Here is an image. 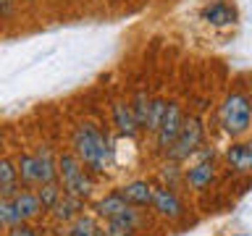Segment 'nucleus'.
I'll return each mask as SVG.
<instances>
[{
  "instance_id": "nucleus-7",
  "label": "nucleus",
  "mask_w": 252,
  "mask_h": 236,
  "mask_svg": "<svg viewBox=\"0 0 252 236\" xmlns=\"http://www.w3.org/2000/svg\"><path fill=\"white\" fill-rule=\"evenodd\" d=\"M150 207H153L160 218H168V220H179L184 215V205H181V200L176 197V192L168 186H155L153 189V202H150Z\"/></svg>"
},
{
  "instance_id": "nucleus-3",
  "label": "nucleus",
  "mask_w": 252,
  "mask_h": 236,
  "mask_svg": "<svg viewBox=\"0 0 252 236\" xmlns=\"http://www.w3.org/2000/svg\"><path fill=\"white\" fill-rule=\"evenodd\" d=\"M16 171H19L21 184H27V186H39V184L58 178V168H55L53 152L47 147H39L32 155H21L19 163H16Z\"/></svg>"
},
{
  "instance_id": "nucleus-15",
  "label": "nucleus",
  "mask_w": 252,
  "mask_h": 236,
  "mask_svg": "<svg viewBox=\"0 0 252 236\" xmlns=\"http://www.w3.org/2000/svg\"><path fill=\"white\" fill-rule=\"evenodd\" d=\"M228 165L236 173H252V145H234L226 152Z\"/></svg>"
},
{
  "instance_id": "nucleus-5",
  "label": "nucleus",
  "mask_w": 252,
  "mask_h": 236,
  "mask_svg": "<svg viewBox=\"0 0 252 236\" xmlns=\"http://www.w3.org/2000/svg\"><path fill=\"white\" fill-rule=\"evenodd\" d=\"M200 142H202V121L197 116H189V118H184V123H181L179 137L173 139V145L168 147V157L173 163L187 160L189 155L197 152Z\"/></svg>"
},
{
  "instance_id": "nucleus-24",
  "label": "nucleus",
  "mask_w": 252,
  "mask_h": 236,
  "mask_svg": "<svg viewBox=\"0 0 252 236\" xmlns=\"http://www.w3.org/2000/svg\"><path fill=\"white\" fill-rule=\"evenodd\" d=\"M160 173H163V178H165V181H168V178H171V181H176V176H179V171H176V163L171 160V165H165V168H163Z\"/></svg>"
},
{
  "instance_id": "nucleus-6",
  "label": "nucleus",
  "mask_w": 252,
  "mask_h": 236,
  "mask_svg": "<svg viewBox=\"0 0 252 236\" xmlns=\"http://www.w3.org/2000/svg\"><path fill=\"white\" fill-rule=\"evenodd\" d=\"M181 123H184V113H181V108L176 105V102H168V105H165V113H163V121H160V126H158V131H155L158 147L168 149L173 145V139L179 137Z\"/></svg>"
},
{
  "instance_id": "nucleus-11",
  "label": "nucleus",
  "mask_w": 252,
  "mask_h": 236,
  "mask_svg": "<svg viewBox=\"0 0 252 236\" xmlns=\"http://www.w3.org/2000/svg\"><path fill=\"white\" fill-rule=\"evenodd\" d=\"M11 200H13V207H16V212H19L21 220H34L39 212H42V205H39L34 192H21L19 189Z\"/></svg>"
},
{
  "instance_id": "nucleus-4",
  "label": "nucleus",
  "mask_w": 252,
  "mask_h": 236,
  "mask_svg": "<svg viewBox=\"0 0 252 236\" xmlns=\"http://www.w3.org/2000/svg\"><path fill=\"white\" fill-rule=\"evenodd\" d=\"M252 123V102L247 94L242 92H231L220 105V126H223L226 134L231 137H239L250 129Z\"/></svg>"
},
{
  "instance_id": "nucleus-2",
  "label": "nucleus",
  "mask_w": 252,
  "mask_h": 236,
  "mask_svg": "<svg viewBox=\"0 0 252 236\" xmlns=\"http://www.w3.org/2000/svg\"><path fill=\"white\" fill-rule=\"evenodd\" d=\"M55 168H58V181H61V189L66 194H74L79 200H87L94 189V181L92 176L84 171L82 160L74 155V152H63L58 160H55Z\"/></svg>"
},
{
  "instance_id": "nucleus-1",
  "label": "nucleus",
  "mask_w": 252,
  "mask_h": 236,
  "mask_svg": "<svg viewBox=\"0 0 252 236\" xmlns=\"http://www.w3.org/2000/svg\"><path fill=\"white\" fill-rule=\"evenodd\" d=\"M74 155L82 160V165L92 168L94 173H102V171H108L113 149H110V142L105 139V134L97 126L84 121L74 131Z\"/></svg>"
},
{
  "instance_id": "nucleus-25",
  "label": "nucleus",
  "mask_w": 252,
  "mask_h": 236,
  "mask_svg": "<svg viewBox=\"0 0 252 236\" xmlns=\"http://www.w3.org/2000/svg\"><path fill=\"white\" fill-rule=\"evenodd\" d=\"M29 3H34V0H29Z\"/></svg>"
},
{
  "instance_id": "nucleus-23",
  "label": "nucleus",
  "mask_w": 252,
  "mask_h": 236,
  "mask_svg": "<svg viewBox=\"0 0 252 236\" xmlns=\"http://www.w3.org/2000/svg\"><path fill=\"white\" fill-rule=\"evenodd\" d=\"M13 5H16V0H0V19L11 16L13 13Z\"/></svg>"
},
{
  "instance_id": "nucleus-21",
  "label": "nucleus",
  "mask_w": 252,
  "mask_h": 236,
  "mask_svg": "<svg viewBox=\"0 0 252 236\" xmlns=\"http://www.w3.org/2000/svg\"><path fill=\"white\" fill-rule=\"evenodd\" d=\"M147 105H150V100H147V94H145V92H139L137 97H134V102H131V113H134V118H137L139 129L145 126V118H147Z\"/></svg>"
},
{
  "instance_id": "nucleus-17",
  "label": "nucleus",
  "mask_w": 252,
  "mask_h": 236,
  "mask_svg": "<svg viewBox=\"0 0 252 236\" xmlns=\"http://www.w3.org/2000/svg\"><path fill=\"white\" fill-rule=\"evenodd\" d=\"M68 236H102V228L94 223V218L90 215H76L68 223Z\"/></svg>"
},
{
  "instance_id": "nucleus-8",
  "label": "nucleus",
  "mask_w": 252,
  "mask_h": 236,
  "mask_svg": "<svg viewBox=\"0 0 252 236\" xmlns=\"http://www.w3.org/2000/svg\"><path fill=\"white\" fill-rule=\"evenodd\" d=\"M153 184L150 181H131V184H126L118 189V194L124 197L129 205H134V207H150V202H153Z\"/></svg>"
},
{
  "instance_id": "nucleus-10",
  "label": "nucleus",
  "mask_w": 252,
  "mask_h": 236,
  "mask_svg": "<svg viewBox=\"0 0 252 236\" xmlns=\"http://www.w3.org/2000/svg\"><path fill=\"white\" fill-rule=\"evenodd\" d=\"M187 184L194 189V192H202V189H208L213 184V178H216V171H213V163L210 160H200L194 163L192 168L184 173Z\"/></svg>"
},
{
  "instance_id": "nucleus-12",
  "label": "nucleus",
  "mask_w": 252,
  "mask_h": 236,
  "mask_svg": "<svg viewBox=\"0 0 252 236\" xmlns=\"http://www.w3.org/2000/svg\"><path fill=\"white\" fill-rule=\"evenodd\" d=\"M53 215H55V220H61V223H71L76 215H82V200L63 192L58 197V202L53 205Z\"/></svg>"
},
{
  "instance_id": "nucleus-22",
  "label": "nucleus",
  "mask_w": 252,
  "mask_h": 236,
  "mask_svg": "<svg viewBox=\"0 0 252 236\" xmlns=\"http://www.w3.org/2000/svg\"><path fill=\"white\" fill-rule=\"evenodd\" d=\"M5 236H37V231L27 223V220H24V223H16L13 228H8Z\"/></svg>"
},
{
  "instance_id": "nucleus-14",
  "label": "nucleus",
  "mask_w": 252,
  "mask_h": 236,
  "mask_svg": "<svg viewBox=\"0 0 252 236\" xmlns=\"http://www.w3.org/2000/svg\"><path fill=\"white\" fill-rule=\"evenodd\" d=\"M19 192V171L16 163L8 157H0V197H13Z\"/></svg>"
},
{
  "instance_id": "nucleus-9",
  "label": "nucleus",
  "mask_w": 252,
  "mask_h": 236,
  "mask_svg": "<svg viewBox=\"0 0 252 236\" xmlns=\"http://www.w3.org/2000/svg\"><path fill=\"white\" fill-rule=\"evenodd\" d=\"M131 207L134 205H129L118 192H110V194H105L97 205H94V212H97L100 218L110 220V218H118V215H124V212H129Z\"/></svg>"
},
{
  "instance_id": "nucleus-13",
  "label": "nucleus",
  "mask_w": 252,
  "mask_h": 236,
  "mask_svg": "<svg viewBox=\"0 0 252 236\" xmlns=\"http://www.w3.org/2000/svg\"><path fill=\"white\" fill-rule=\"evenodd\" d=\"M113 123H116V129L121 131L124 137H134V134L139 131V123H137V118H134V113H131L129 102H116L113 105Z\"/></svg>"
},
{
  "instance_id": "nucleus-16",
  "label": "nucleus",
  "mask_w": 252,
  "mask_h": 236,
  "mask_svg": "<svg viewBox=\"0 0 252 236\" xmlns=\"http://www.w3.org/2000/svg\"><path fill=\"white\" fill-rule=\"evenodd\" d=\"M202 19L210 21V24H216V27H223V24H231L236 19V11L228 3H223V0H218V3H213V5L205 8Z\"/></svg>"
},
{
  "instance_id": "nucleus-20",
  "label": "nucleus",
  "mask_w": 252,
  "mask_h": 236,
  "mask_svg": "<svg viewBox=\"0 0 252 236\" xmlns=\"http://www.w3.org/2000/svg\"><path fill=\"white\" fill-rule=\"evenodd\" d=\"M16 223H24V220L16 212L13 200L11 197H0V228H13Z\"/></svg>"
},
{
  "instance_id": "nucleus-18",
  "label": "nucleus",
  "mask_w": 252,
  "mask_h": 236,
  "mask_svg": "<svg viewBox=\"0 0 252 236\" xmlns=\"http://www.w3.org/2000/svg\"><path fill=\"white\" fill-rule=\"evenodd\" d=\"M37 200H39V205H42V212L45 210H53V205L58 202V197L63 194V189L55 184V181H47V184H39L37 186Z\"/></svg>"
},
{
  "instance_id": "nucleus-19",
  "label": "nucleus",
  "mask_w": 252,
  "mask_h": 236,
  "mask_svg": "<svg viewBox=\"0 0 252 236\" xmlns=\"http://www.w3.org/2000/svg\"><path fill=\"white\" fill-rule=\"evenodd\" d=\"M165 105L168 102L160 100V97H155V100H150V105H147V118H145V126L142 129H147V131H158V126H160L163 121V113H165Z\"/></svg>"
}]
</instances>
